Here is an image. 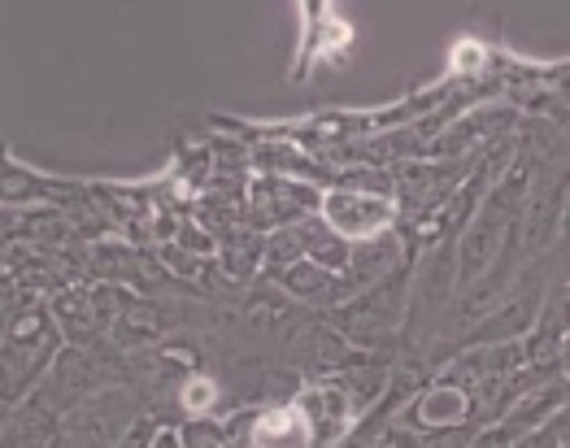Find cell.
Returning <instances> with one entry per match:
<instances>
[{
	"label": "cell",
	"mask_w": 570,
	"mask_h": 448,
	"mask_svg": "<svg viewBox=\"0 0 570 448\" xmlns=\"http://www.w3.org/2000/svg\"><path fill=\"white\" fill-rule=\"evenodd\" d=\"M153 448H184V445H179V436H175V431H166V436H161Z\"/></svg>",
	"instance_id": "cell-1"
}]
</instances>
